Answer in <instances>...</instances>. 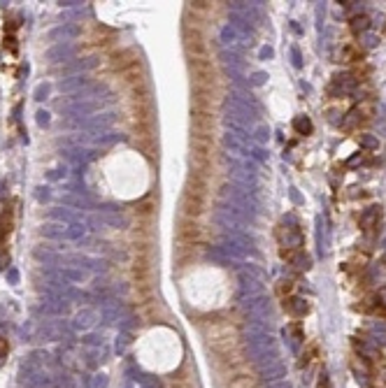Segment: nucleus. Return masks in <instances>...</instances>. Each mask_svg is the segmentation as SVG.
Wrapping results in <instances>:
<instances>
[{"label": "nucleus", "instance_id": "1", "mask_svg": "<svg viewBox=\"0 0 386 388\" xmlns=\"http://www.w3.org/2000/svg\"><path fill=\"white\" fill-rule=\"evenodd\" d=\"M203 332L210 346H214L219 351H231L237 344V330L228 321H210V323H205Z\"/></svg>", "mask_w": 386, "mask_h": 388}, {"label": "nucleus", "instance_id": "2", "mask_svg": "<svg viewBox=\"0 0 386 388\" xmlns=\"http://www.w3.org/2000/svg\"><path fill=\"white\" fill-rule=\"evenodd\" d=\"M284 309L291 314V316H305L307 314V302L300 300V298H289L284 302Z\"/></svg>", "mask_w": 386, "mask_h": 388}, {"label": "nucleus", "instance_id": "3", "mask_svg": "<svg viewBox=\"0 0 386 388\" xmlns=\"http://www.w3.org/2000/svg\"><path fill=\"white\" fill-rule=\"evenodd\" d=\"M231 388H258V384L251 377H240V379H235L231 384Z\"/></svg>", "mask_w": 386, "mask_h": 388}, {"label": "nucleus", "instance_id": "4", "mask_svg": "<svg viewBox=\"0 0 386 388\" xmlns=\"http://www.w3.org/2000/svg\"><path fill=\"white\" fill-rule=\"evenodd\" d=\"M354 28H368V19L365 16H358V19H354Z\"/></svg>", "mask_w": 386, "mask_h": 388}, {"label": "nucleus", "instance_id": "5", "mask_svg": "<svg viewBox=\"0 0 386 388\" xmlns=\"http://www.w3.org/2000/svg\"><path fill=\"white\" fill-rule=\"evenodd\" d=\"M296 128H300V130H303V128H305V130H309V128H312V126H309V121H296Z\"/></svg>", "mask_w": 386, "mask_h": 388}, {"label": "nucleus", "instance_id": "6", "mask_svg": "<svg viewBox=\"0 0 386 388\" xmlns=\"http://www.w3.org/2000/svg\"><path fill=\"white\" fill-rule=\"evenodd\" d=\"M382 374H384V384H386V367H384V370H382Z\"/></svg>", "mask_w": 386, "mask_h": 388}]
</instances>
